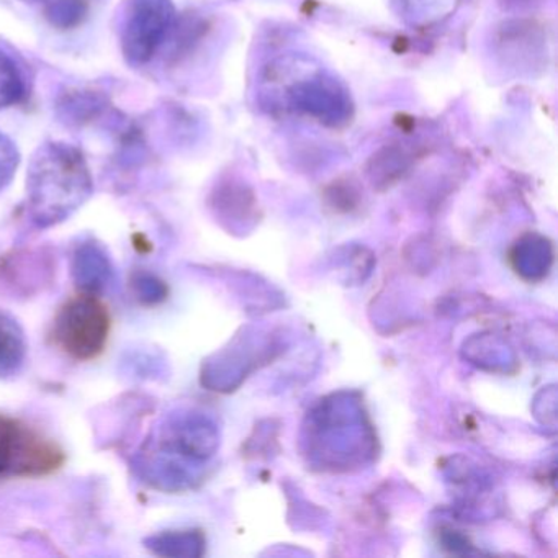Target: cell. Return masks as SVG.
Listing matches in <instances>:
<instances>
[{
  "mask_svg": "<svg viewBox=\"0 0 558 558\" xmlns=\"http://www.w3.org/2000/svg\"><path fill=\"white\" fill-rule=\"evenodd\" d=\"M110 329L109 306L96 293L81 292L58 310L51 326V341L73 361L89 362L106 351Z\"/></svg>",
  "mask_w": 558,
  "mask_h": 558,
  "instance_id": "cell-3",
  "label": "cell"
},
{
  "mask_svg": "<svg viewBox=\"0 0 558 558\" xmlns=\"http://www.w3.org/2000/svg\"><path fill=\"white\" fill-rule=\"evenodd\" d=\"M93 187V175L76 146L47 143L28 169V215L38 227L60 223L89 198Z\"/></svg>",
  "mask_w": 558,
  "mask_h": 558,
  "instance_id": "cell-1",
  "label": "cell"
},
{
  "mask_svg": "<svg viewBox=\"0 0 558 558\" xmlns=\"http://www.w3.org/2000/svg\"><path fill=\"white\" fill-rule=\"evenodd\" d=\"M76 280L83 292L97 293L109 282V259L94 246H83L76 254Z\"/></svg>",
  "mask_w": 558,
  "mask_h": 558,
  "instance_id": "cell-6",
  "label": "cell"
},
{
  "mask_svg": "<svg viewBox=\"0 0 558 558\" xmlns=\"http://www.w3.org/2000/svg\"><path fill=\"white\" fill-rule=\"evenodd\" d=\"M32 2H35V0H32Z\"/></svg>",
  "mask_w": 558,
  "mask_h": 558,
  "instance_id": "cell-11",
  "label": "cell"
},
{
  "mask_svg": "<svg viewBox=\"0 0 558 558\" xmlns=\"http://www.w3.org/2000/svg\"><path fill=\"white\" fill-rule=\"evenodd\" d=\"M87 15L86 0H50L45 17L58 31H73L83 24Z\"/></svg>",
  "mask_w": 558,
  "mask_h": 558,
  "instance_id": "cell-8",
  "label": "cell"
},
{
  "mask_svg": "<svg viewBox=\"0 0 558 558\" xmlns=\"http://www.w3.org/2000/svg\"><path fill=\"white\" fill-rule=\"evenodd\" d=\"M27 342L15 319L0 312V378L17 374L24 365Z\"/></svg>",
  "mask_w": 558,
  "mask_h": 558,
  "instance_id": "cell-5",
  "label": "cell"
},
{
  "mask_svg": "<svg viewBox=\"0 0 558 558\" xmlns=\"http://www.w3.org/2000/svg\"><path fill=\"white\" fill-rule=\"evenodd\" d=\"M60 109L70 122L83 123L99 116L100 110L106 109V99L93 93L70 94Z\"/></svg>",
  "mask_w": 558,
  "mask_h": 558,
  "instance_id": "cell-9",
  "label": "cell"
},
{
  "mask_svg": "<svg viewBox=\"0 0 558 558\" xmlns=\"http://www.w3.org/2000/svg\"><path fill=\"white\" fill-rule=\"evenodd\" d=\"M172 22V0H129L120 31L125 60L135 66L149 63L168 37Z\"/></svg>",
  "mask_w": 558,
  "mask_h": 558,
  "instance_id": "cell-4",
  "label": "cell"
},
{
  "mask_svg": "<svg viewBox=\"0 0 558 558\" xmlns=\"http://www.w3.org/2000/svg\"><path fill=\"white\" fill-rule=\"evenodd\" d=\"M64 462L57 440L21 417L0 413V482L53 475Z\"/></svg>",
  "mask_w": 558,
  "mask_h": 558,
  "instance_id": "cell-2",
  "label": "cell"
},
{
  "mask_svg": "<svg viewBox=\"0 0 558 558\" xmlns=\"http://www.w3.org/2000/svg\"><path fill=\"white\" fill-rule=\"evenodd\" d=\"M21 165V153L9 136L0 133V191L8 187L9 182Z\"/></svg>",
  "mask_w": 558,
  "mask_h": 558,
  "instance_id": "cell-10",
  "label": "cell"
},
{
  "mask_svg": "<svg viewBox=\"0 0 558 558\" xmlns=\"http://www.w3.org/2000/svg\"><path fill=\"white\" fill-rule=\"evenodd\" d=\"M27 96L24 76L15 61L0 51V110L17 106Z\"/></svg>",
  "mask_w": 558,
  "mask_h": 558,
  "instance_id": "cell-7",
  "label": "cell"
}]
</instances>
